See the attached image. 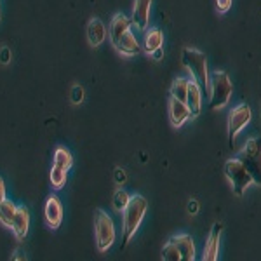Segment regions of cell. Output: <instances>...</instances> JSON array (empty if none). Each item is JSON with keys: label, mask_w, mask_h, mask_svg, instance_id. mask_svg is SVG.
<instances>
[{"label": "cell", "mask_w": 261, "mask_h": 261, "mask_svg": "<svg viewBox=\"0 0 261 261\" xmlns=\"http://www.w3.org/2000/svg\"><path fill=\"white\" fill-rule=\"evenodd\" d=\"M187 107L190 108L192 117H197L202 108V91L195 81L188 82V94H187Z\"/></svg>", "instance_id": "cell-16"}, {"label": "cell", "mask_w": 261, "mask_h": 261, "mask_svg": "<svg viewBox=\"0 0 261 261\" xmlns=\"http://www.w3.org/2000/svg\"><path fill=\"white\" fill-rule=\"evenodd\" d=\"M151 56H153V60H155V61H161V60H162V56H164V50H162V47L155 49L153 53H151Z\"/></svg>", "instance_id": "cell-30"}, {"label": "cell", "mask_w": 261, "mask_h": 261, "mask_svg": "<svg viewBox=\"0 0 261 261\" xmlns=\"http://www.w3.org/2000/svg\"><path fill=\"white\" fill-rule=\"evenodd\" d=\"M6 200V183H4V179L0 178V202Z\"/></svg>", "instance_id": "cell-31"}, {"label": "cell", "mask_w": 261, "mask_h": 261, "mask_svg": "<svg viewBox=\"0 0 261 261\" xmlns=\"http://www.w3.org/2000/svg\"><path fill=\"white\" fill-rule=\"evenodd\" d=\"M181 63L190 71L193 81L199 84L202 96L209 99V96H211V79H209L207 58H205V54L202 50L185 47L183 53H181Z\"/></svg>", "instance_id": "cell-1"}, {"label": "cell", "mask_w": 261, "mask_h": 261, "mask_svg": "<svg viewBox=\"0 0 261 261\" xmlns=\"http://www.w3.org/2000/svg\"><path fill=\"white\" fill-rule=\"evenodd\" d=\"M0 19H2V12H0Z\"/></svg>", "instance_id": "cell-33"}, {"label": "cell", "mask_w": 261, "mask_h": 261, "mask_svg": "<svg viewBox=\"0 0 261 261\" xmlns=\"http://www.w3.org/2000/svg\"><path fill=\"white\" fill-rule=\"evenodd\" d=\"M54 164L63 167V169L70 171L71 166H73V157H71L68 150L60 146V148H56V151H54Z\"/></svg>", "instance_id": "cell-21"}, {"label": "cell", "mask_w": 261, "mask_h": 261, "mask_svg": "<svg viewBox=\"0 0 261 261\" xmlns=\"http://www.w3.org/2000/svg\"><path fill=\"white\" fill-rule=\"evenodd\" d=\"M94 231H96V244L101 252H107L113 246L117 239L115 225H113L112 218L108 216L103 209H98L94 213Z\"/></svg>", "instance_id": "cell-4"}, {"label": "cell", "mask_w": 261, "mask_h": 261, "mask_svg": "<svg viewBox=\"0 0 261 261\" xmlns=\"http://www.w3.org/2000/svg\"><path fill=\"white\" fill-rule=\"evenodd\" d=\"M44 216H45V223H47L49 228L58 230L61 226L63 205H61V200L58 199L56 195L47 197V200H45V207H44Z\"/></svg>", "instance_id": "cell-8"}, {"label": "cell", "mask_w": 261, "mask_h": 261, "mask_svg": "<svg viewBox=\"0 0 261 261\" xmlns=\"http://www.w3.org/2000/svg\"><path fill=\"white\" fill-rule=\"evenodd\" d=\"M251 117H252L251 108L247 107L246 103L239 105V107H235L233 110L230 112V115H228V143H230L231 150L235 148V138H237V134L249 124Z\"/></svg>", "instance_id": "cell-7"}, {"label": "cell", "mask_w": 261, "mask_h": 261, "mask_svg": "<svg viewBox=\"0 0 261 261\" xmlns=\"http://www.w3.org/2000/svg\"><path fill=\"white\" fill-rule=\"evenodd\" d=\"M225 174L226 178L231 181V185H233V193L237 197H242L244 192H246V188L249 187L251 183H254L252 181V176L249 174V171L246 169V166L239 161V159H230V161L225 162Z\"/></svg>", "instance_id": "cell-5"}, {"label": "cell", "mask_w": 261, "mask_h": 261, "mask_svg": "<svg viewBox=\"0 0 261 261\" xmlns=\"http://www.w3.org/2000/svg\"><path fill=\"white\" fill-rule=\"evenodd\" d=\"M197 211H199V202H197V200H190V202H188V213H190V214H197Z\"/></svg>", "instance_id": "cell-29"}, {"label": "cell", "mask_w": 261, "mask_h": 261, "mask_svg": "<svg viewBox=\"0 0 261 261\" xmlns=\"http://www.w3.org/2000/svg\"><path fill=\"white\" fill-rule=\"evenodd\" d=\"M9 61H11V49L2 47L0 49V63L2 65H9Z\"/></svg>", "instance_id": "cell-26"}, {"label": "cell", "mask_w": 261, "mask_h": 261, "mask_svg": "<svg viewBox=\"0 0 261 261\" xmlns=\"http://www.w3.org/2000/svg\"><path fill=\"white\" fill-rule=\"evenodd\" d=\"M162 40H164V35L159 28H151L145 33V40H143V50L145 53L151 54L155 49L162 47Z\"/></svg>", "instance_id": "cell-17"}, {"label": "cell", "mask_w": 261, "mask_h": 261, "mask_svg": "<svg viewBox=\"0 0 261 261\" xmlns=\"http://www.w3.org/2000/svg\"><path fill=\"white\" fill-rule=\"evenodd\" d=\"M148 209V202L145 197L141 195H133L129 200V204L124 209V216H122V233H124V246L125 247L130 242V239L134 237V233L140 228L143 218Z\"/></svg>", "instance_id": "cell-2"}, {"label": "cell", "mask_w": 261, "mask_h": 261, "mask_svg": "<svg viewBox=\"0 0 261 261\" xmlns=\"http://www.w3.org/2000/svg\"><path fill=\"white\" fill-rule=\"evenodd\" d=\"M129 200H130V195L125 190H117L115 192V195H113V207H115V211H124L125 209V205L129 204Z\"/></svg>", "instance_id": "cell-24"}, {"label": "cell", "mask_w": 261, "mask_h": 261, "mask_svg": "<svg viewBox=\"0 0 261 261\" xmlns=\"http://www.w3.org/2000/svg\"><path fill=\"white\" fill-rule=\"evenodd\" d=\"M151 2H153V0H134V9H133V16H130V23L140 32H145L146 28H148Z\"/></svg>", "instance_id": "cell-9"}, {"label": "cell", "mask_w": 261, "mask_h": 261, "mask_svg": "<svg viewBox=\"0 0 261 261\" xmlns=\"http://www.w3.org/2000/svg\"><path fill=\"white\" fill-rule=\"evenodd\" d=\"M188 82H190V81H187V79H183V77L176 79V81L172 82V86H171V98H176V99L185 101V103H187Z\"/></svg>", "instance_id": "cell-20"}, {"label": "cell", "mask_w": 261, "mask_h": 261, "mask_svg": "<svg viewBox=\"0 0 261 261\" xmlns=\"http://www.w3.org/2000/svg\"><path fill=\"white\" fill-rule=\"evenodd\" d=\"M16 211H18V205H14V202L11 200H2L0 202V223L4 226H12V221H14Z\"/></svg>", "instance_id": "cell-19"}, {"label": "cell", "mask_w": 261, "mask_h": 261, "mask_svg": "<svg viewBox=\"0 0 261 261\" xmlns=\"http://www.w3.org/2000/svg\"><path fill=\"white\" fill-rule=\"evenodd\" d=\"M188 119H192L190 108L187 107L185 101H179L176 98L169 99V120L174 127H181Z\"/></svg>", "instance_id": "cell-10"}, {"label": "cell", "mask_w": 261, "mask_h": 261, "mask_svg": "<svg viewBox=\"0 0 261 261\" xmlns=\"http://www.w3.org/2000/svg\"><path fill=\"white\" fill-rule=\"evenodd\" d=\"M130 18L124 14H117L115 18L112 19V27H110V37H112V42H115L122 33H125L127 30H130Z\"/></svg>", "instance_id": "cell-18"}, {"label": "cell", "mask_w": 261, "mask_h": 261, "mask_svg": "<svg viewBox=\"0 0 261 261\" xmlns=\"http://www.w3.org/2000/svg\"><path fill=\"white\" fill-rule=\"evenodd\" d=\"M209 79H211V96H209L211 103H209V108L218 110L230 101L233 87H231L230 77L225 71H214V73L209 75Z\"/></svg>", "instance_id": "cell-3"}, {"label": "cell", "mask_w": 261, "mask_h": 261, "mask_svg": "<svg viewBox=\"0 0 261 261\" xmlns=\"http://www.w3.org/2000/svg\"><path fill=\"white\" fill-rule=\"evenodd\" d=\"M169 241L174 244L176 249L179 251L181 259L183 261H193L195 259V242L188 233H179L171 237Z\"/></svg>", "instance_id": "cell-12"}, {"label": "cell", "mask_w": 261, "mask_h": 261, "mask_svg": "<svg viewBox=\"0 0 261 261\" xmlns=\"http://www.w3.org/2000/svg\"><path fill=\"white\" fill-rule=\"evenodd\" d=\"M12 231H14L16 239L18 241H23L28 233V228H30V213L24 205H19L18 211H16L14 221H12Z\"/></svg>", "instance_id": "cell-14"}, {"label": "cell", "mask_w": 261, "mask_h": 261, "mask_svg": "<svg viewBox=\"0 0 261 261\" xmlns=\"http://www.w3.org/2000/svg\"><path fill=\"white\" fill-rule=\"evenodd\" d=\"M113 179H115L117 185H122L125 181V171H122L120 167L119 169H115V174H113Z\"/></svg>", "instance_id": "cell-28"}, {"label": "cell", "mask_w": 261, "mask_h": 261, "mask_svg": "<svg viewBox=\"0 0 261 261\" xmlns=\"http://www.w3.org/2000/svg\"><path fill=\"white\" fill-rule=\"evenodd\" d=\"M239 161H241L244 166H246V169L249 171V174L252 176V181L261 187V138L259 140L247 141L246 148L239 155Z\"/></svg>", "instance_id": "cell-6"}, {"label": "cell", "mask_w": 261, "mask_h": 261, "mask_svg": "<svg viewBox=\"0 0 261 261\" xmlns=\"http://www.w3.org/2000/svg\"><path fill=\"white\" fill-rule=\"evenodd\" d=\"M84 96H86V92H84V87H81V86H73V87H71V91H70V101L73 105L82 103Z\"/></svg>", "instance_id": "cell-25"}, {"label": "cell", "mask_w": 261, "mask_h": 261, "mask_svg": "<svg viewBox=\"0 0 261 261\" xmlns=\"http://www.w3.org/2000/svg\"><path fill=\"white\" fill-rule=\"evenodd\" d=\"M107 39V27L103 24V21L98 18H92L87 23V40L92 47H98Z\"/></svg>", "instance_id": "cell-15"}, {"label": "cell", "mask_w": 261, "mask_h": 261, "mask_svg": "<svg viewBox=\"0 0 261 261\" xmlns=\"http://www.w3.org/2000/svg\"><path fill=\"white\" fill-rule=\"evenodd\" d=\"M161 258L164 261H181V254L179 251L176 249V246L172 244L171 241L162 247V252H161Z\"/></svg>", "instance_id": "cell-23"}, {"label": "cell", "mask_w": 261, "mask_h": 261, "mask_svg": "<svg viewBox=\"0 0 261 261\" xmlns=\"http://www.w3.org/2000/svg\"><path fill=\"white\" fill-rule=\"evenodd\" d=\"M112 44H113V47L119 50L120 54H124V56H134V54H138L141 50L136 37L133 35V32L130 30L122 33L119 39H117L115 42H112Z\"/></svg>", "instance_id": "cell-13"}, {"label": "cell", "mask_w": 261, "mask_h": 261, "mask_svg": "<svg viewBox=\"0 0 261 261\" xmlns=\"http://www.w3.org/2000/svg\"><path fill=\"white\" fill-rule=\"evenodd\" d=\"M49 178H50V185H53L54 190H61L66 183V169H63V167L54 164L53 169H50Z\"/></svg>", "instance_id": "cell-22"}, {"label": "cell", "mask_w": 261, "mask_h": 261, "mask_svg": "<svg viewBox=\"0 0 261 261\" xmlns=\"http://www.w3.org/2000/svg\"><path fill=\"white\" fill-rule=\"evenodd\" d=\"M231 6V0H216V7L220 12H226Z\"/></svg>", "instance_id": "cell-27"}, {"label": "cell", "mask_w": 261, "mask_h": 261, "mask_svg": "<svg viewBox=\"0 0 261 261\" xmlns=\"http://www.w3.org/2000/svg\"><path fill=\"white\" fill-rule=\"evenodd\" d=\"M221 233H223V225H221V223H214L211 233H209L207 242H205L204 256H202V259H204V261H216L218 259Z\"/></svg>", "instance_id": "cell-11"}, {"label": "cell", "mask_w": 261, "mask_h": 261, "mask_svg": "<svg viewBox=\"0 0 261 261\" xmlns=\"http://www.w3.org/2000/svg\"><path fill=\"white\" fill-rule=\"evenodd\" d=\"M12 259H27V256H23V251H16V254L12 256Z\"/></svg>", "instance_id": "cell-32"}]
</instances>
